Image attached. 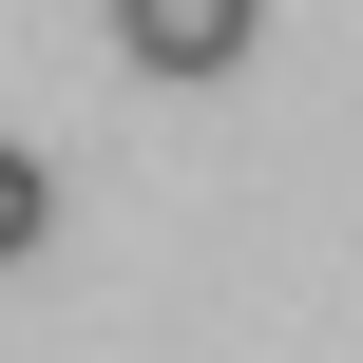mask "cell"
<instances>
[{"instance_id":"1","label":"cell","mask_w":363,"mask_h":363,"mask_svg":"<svg viewBox=\"0 0 363 363\" xmlns=\"http://www.w3.org/2000/svg\"><path fill=\"white\" fill-rule=\"evenodd\" d=\"M268 38V0H115V57H153V77H230Z\"/></svg>"},{"instance_id":"2","label":"cell","mask_w":363,"mask_h":363,"mask_svg":"<svg viewBox=\"0 0 363 363\" xmlns=\"http://www.w3.org/2000/svg\"><path fill=\"white\" fill-rule=\"evenodd\" d=\"M38 230H57V172H38V153H19V134H0V268H19V249H38Z\"/></svg>"}]
</instances>
